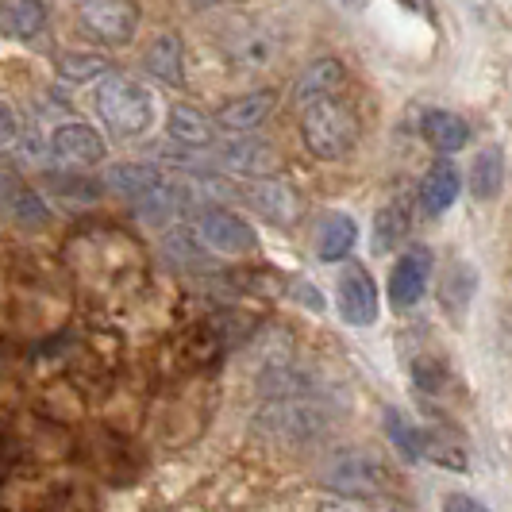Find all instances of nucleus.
I'll return each instance as SVG.
<instances>
[{
  "label": "nucleus",
  "instance_id": "obj_1",
  "mask_svg": "<svg viewBox=\"0 0 512 512\" xmlns=\"http://www.w3.org/2000/svg\"><path fill=\"white\" fill-rule=\"evenodd\" d=\"M301 135H305V147L312 151V158L339 162L359 147L362 120L355 104L332 93V97H320V101L301 108Z\"/></svg>",
  "mask_w": 512,
  "mask_h": 512
},
{
  "label": "nucleus",
  "instance_id": "obj_2",
  "mask_svg": "<svg viewBox=\"0 0 512 512\" xmlns=\"http://www.w3.org/2000/svg\"><path fill=\"white\" fill-rule=\"evenodd\" d=\"M97 116L116 139H139L154 120L151 89L131 74H104L97 89Z\"/></svg>",
  "mask_w": 512,
  "mask_h": 512
},
{
  "label": "nucleus",
  "instance_id": "obj_3",
  "mask_svg": "<svg viewBox=\"0 0 512 512\" xmlns=\"http://www.w3.org/2000/svg\"><path fill=\"white\" fill-rule=\"evenodd\" d=\"M77 20L89 39L104 47H128L139 31V4L135 0H81Z\"/></svg>",
  "mask_w": 512,
  "mask_h": 512
},
{
  "label": "nucleus",
  "instance_id": "obj_4",
  "mask_svg": "<svg viewBox=\"0 0 512 512\" xmlns=\"http://www.w3.org/2000/svg\"><path fill=\"white\" fill-rule=\"evenodd\" d=\"M224 54L231 70H262L278 54V31L262 20H239L224 35Z\"/></svg>",
  "mask_w": 512,
  "mask_h": 512
},
{
  "label": "nucleus",
  "instance_id": "obj_5",
  "mask_svg": "<svg viewBox=\"0 0 512 512\" xmlns=\"http://www.w3.org/2000/svg\"><path fill=\"white\" fill-rule=\"evenodd\" d=\"M335 308H339L343 324H351V328H370L378 320V285H374L366 266H347L339 274Z\"/></svg>",
  "mask_w": 512,
  "mask_h": 512
},
{
  "label": "nucleus",
  "instance_id": "obj_6",
  "mask_svg": "<svg viewBox=\"0 0 512 512\" xmlns=\"http://www.w3.org/2000/svg\"><path fill=\"white\" fill-rule=\"evenodd\" d=\"M197 235L201 243L220 251V255H251L258 251V235L247 220H239L228 208H205L197 220Z\"/></svg>",
  "mask_w": 512,
  "mask_h": 512
},
{
  "label": "nucleus",
  "instance_id": "obj_7",
  "mask_svg": "<svg viewBox=\"0 0 512 512\" xmlns=\"http://www.w3.org/2000/svg\"><path fill=\"white\" fill-rule=\"evenodd\" d=\"M432 278V255L424 247H412L405 255L393 262V274H389V305L393 308H412Z\"/></svg>",
  "mask_w": 512,
  "mask_h": 512
},
{
  "label": "nucleus",
  "instance_id": "obj_8",
  "mask_svg": "<svg viewBox=\"0 0 512 512\" xmlns=\"http://www.w3.org/2000/svg\"><path fill=\"white\" fill-rule=\"evenodd\" d=\"M278 108V93L274 89H255V93H243L228 101L216 112V128L228 131V135H251L255 128H262Z\"/></svg>",
  "mask_w": 512,
  "mask_h": 512
},
{
  "label": "nucleus",
  "instance_id": "obj_9",
  "mask_svg": "<svg viewBox=\"0 0 512 512\" xmlns=\"http://www.w3.org/2000/svg\"><path fill=\"white\" fill-rule=\"evenodd\" d=\"M328 482L343 497H378L385 489V466L370 455H343L328 470Z\"/></svg>",
  "mask_w": 512,
  "mask_h": 512
},
{
  "label": "nucleus",
  "instance_id": "obj_10",
  "mask_svg": "<svg viewBox=\"0 0 512 512\" xmlns=\"http://www.w3.org/2000/svg\"><path fill=\"white\" fill-rule=\"evenodd\" d=\"M51 154L62 166L85 170V166L104 162V139L89 124H62L51 135Z\"/></svg>",
  "mask_w": 512,
  "mask_h": 512
},
{
  "label": "nucleus",
  "instance_id": "obj_11",
  "mask_svg": "<svg viewBox=\"0 0 512 512\" xmlns=\"http://www.w3.org/2000/svg\"><path fill=\"white\" fill-rule=\"evenodd\" d=\"M247 201L255 212H262L270 224H278V228H293L297 220H301V197H297V189L293 185H285V181H274V178H262L255 181L251 189H247Z\"/></svg>",
  "mask_w": 512,
  "mask_h": 512
},
{
  "label": "nucleus",
  "instance_id": "obj_12",
  "mask_svg": "<svg viewBox=\"0 0 512 512\" xmlns=\"http://www.w3.org/2000/svg\"><path fill=\"white\" fill-rule=\"evenodd\" d=\"M0 216L16 220L20 228H43L51 220V212L39 201V193L27 189L20 178H12L8 170H0Z\"/></svg>",
  "mask_w": 512,
  "mask_h": 512
},
{
  "label": "nucleus",
  "instance_id": "obj_13",
  "mask_svg": "<svg viewBox=\"0 0 512 512\" xmlns=\"http://www.w3.org/2000/svg\"><path fill=\"white\" fill-rule=\"evenodd\" d=\"M343 81H347V70H343L339 58H312L301 70V77H297V85H293V101H297V108H305V104L320 101V97L339 93Z\"/></svg>",
  "mask_w": 512,
  "mask_h": 512
},
{
  "label": "nucleus",
  "instance_id": "obj_14",
  "mask_svg": "<svg viewBox=\"0 0 512 512\" xmlns=\"http://www.w3.org/2000/svg\"><path fill=\"white\" fill-rule=\"evenodd\" d=\"M143 70L162 85H185V43L178 31H162L143 54Z\"/></svg>",
  "mask_w": 512,
  "mask_h": 512
},
{
  "label": "nucleus",
  "instance_id": "obj_15",
  "mask_svg": "<svg viewBox=\"0 0 512 512\" xmlns=\"http://www.w3.org/2000/svg\"><path fill=\"white\" fill-rule=\"evenodd\" d=\"M462 193V178L459 170L443 158L436 162L428 174H424V185H420V208H424V216H443L447 208L459 201Z\"/></svg>",
  "mask_w": 512,
  "mask_h": 512
},
{
  "label": "nucleus",
  "instance_id": "obj_16",
  "mask_svg": "<svg viewBox=\"0 0 512 512\" xmlns=\"http://www.w3.org/2000/svg\"><path fill=\"white\" fill-rule=\"evenodd\" d=\"M220 162L235 174H247V178H270L278 170V151L258 143V139H235L220 151Z\"/></svg>",
  "mask_w": 512,
  "mask_h": 512
},
{
  "label": "nucleus",
  "instance_id": "obj_17",
  "mask_svg": "<svg viewBox=\"0 0 512 512\" xmlns=\"http://www.w3.org/2000/svg\"><path fill=\"white\" fill-rule=\"evenodd\" d=\"M355 239H359L355 220L347 212H332L316 228V258L320 262H343V258L355 251Z\"/></svg>",
  "mask_w": 512,
  "mask_h": 512
},
{
  "label": "nucleus",
  "instance_id": "obj_18",
  "mask_svg": "<svg viewBox=\"0 0 512 512\" xmlns=\"http://www.w3.org/2000/svg\"><path fill=\"white\" fill-rule=\"evenodd\" d=\"M420 135H424L439 154H455L470 143V124H466L462 116H455V112L436 108V112H424V120H420Z\"/></svg>",
  "mask_w": 512,
  "mask_h": 512
},
{
  "label": "nucleus",
  "instance_id": "obj_19",
  "mask_svg": "<svg viewBox=\"0 0 512 512\" xmlns=\"http://www.w3.org/2000/svg\"><path fill=\"white\" fill-rule=\"evenodd\" d=\"M47 24L43 0H0V31L8 39H31Z\"/></svg>",
  "mask_w": 512,
  "mask_h": 512
},
{
  "label": "nucleus",
  "instance_id": "obj_20",
  "mask_svg": "<svg viewBox=\"0 0 512 512\" xmlns=\"http://www.w3.org/2000/svg\"><path fill=\"white\" fill-rule=\"evenodd\" d=\"M409 235V208L401 205V201H393V205H385L378 216H374V255H389L401 239Z\"/></svg>",
  "mask_w": 512,
  "mask_h": 512
},
{
  "label": "nucleus",
  "instance_id": "obj_21",
  "mask_svg": "<svg viewBox=\"0 0 512 512\" xmlns=\"http://www.w3.org/2000/svg\"><path fill=\"white\" fill-rule=\"evenodd\" d=\"M501 185H505V154L497 151V147L482 151L474 158V170H470V193L478 201H489V197L501 193Z\"/></svg>",
  "mask_w": 512,
  "mask_h": 512
},
{
  "label": "nucleus",
  "instance_id": "obj_22",
  "mask_svg": "<svg viewBox=\"0 0 512 512\" xmlns=\"http://www.w3.org/2000/svg\"><path fill=\"white\" fill-rule=\"evenodd\" d=\"M170 139H178L185 147H205L208 139H212V124H208L205 112H197V108H189V104H174L170 108Z\"/></svg>",
  "mask_w": 512,
  "mask_h": 512
},
{
  "label": "nucleus",
  "instance_id": "obj_23",
  "mask_svg": "<svg viewBox=\"0 0 512 512\" xmlns=\"http://www.w3.org/2000/svg\"><path fill=\"white\" fill-rule=\"evenodd\" d=\"M58 74L66 81H93V77L108 74V58L101 54H85V51H70L58 58Z\"/></svg>",
  "mask_w": 512,
  "mask_h": 512
},
{
  "label": "nucleus",
  "instance_id": "obj_24",
  "mask_svg": "<svg viewBox=\"0 0 512 512\" xmlns=\"http://www.w3.org/2000/svg\"><path fill=\"white\" fill-rule=\"evenodd\" d=\"M35 512H101V501H97V493H93V489L66 486V489H58L51 501Z\"/></svg>",
  "mask_w": 512,
  "mask_h": 512
},
{
  "label": "nucleus",
  "instance_id": "obj_25",
  "mask_svg": "<svg viewBox=\"0 0 512 512\" xmlns=\"http://www.w3.org/2000/svg\"><path fill=\"white\" fill-rule=\"evenodd\" d=\"M166 251L174 258H181V262H201V258H205V243H201L197 231L181 228L166 235Z\"/></svg>",
  "mask_w": 512,
  "mask_h": 512
},
{
  "label": "nucleus",
  "instance_id": "obj_26",
  "mask_svg": "<svg viewBox=\"0 0 512 512\" xmlns=\"http://www.w3.org/2000/svg\"><path fill=\"white\" fill-rule=\"evenodd\" d=\"M16 135H20V120H16V112L8 104L0 101V147L16 143Z\"/></svg>",
  "mask_w": 512,
  "mask_h": 512
},
{
  "label": "nucleus",
  "instance_id": "obj_27",
  "mask_svg": "<svg viewBox=\"0 0 512 512\" xmlns=\"http://www.w3.org/2000/svg\"><path fill=\"white\" fill-rule=\"evenodd\" d=\"M443 512H489L482 501H474V497H466V493H455V497H447V505Z\"/></svg>",
  "mask_w": 512,
  "mask_h": 512
},
{
  "label": "nucleus",
  "instance_id": "obj_28",
  "mask_svg": "<svg viewBox=\"0 0 512 512\" xmlns=\"http://www.w3.org/2000/svg\"><path fill=\"white\" fill-rule=\"evenodd\" d=\"M362 505H332L328 512H401V509H378V505H370V497H359Z\"/></svg>",
  "mask_w": 512,
  "mask_h": 512
},
{
  "label": "nucleus",
  "instance_id": "obj_29",
  "mask_svg": "<svg viewBox=\"0 0 512 512\" xmlns=\"http://www.w3.org/2000/svg\"><path fill=\"white\" fill-rule=\"evenodd\" d=\"M412 12H420V16H432V0H405Z\"/></svg>",
  "mask_w": 512,
  "mask_h": 512
},
{
  "label": "nucleus",
  "instance_id": "obj_30",
  "mask_svg": "<svg viewBox=\"0 0 512 512\" xmlns=\"http://www.w3.org/2000/svg\"><path fill=\"white\" fill-rule=\"evenodd\" d=\"M339 4H347V8H351V12H362V8H370V4H374V0H339Z\"/></svg>",
  "mask_w": 512,
  "mask_h": 512
},
{
  "label": "nucleus",
  "instance_id": "obj_31",
  "mask_svg": "<svg viewBox=\"0 0 512 512\" xmlns=\"http://www.w3.org/2000/svg\"><path fill=\"white\" fill-rule=\"evenodd\" d=\"M197 8H212V4H224V0H193Z\"/></svg>",
  "mask_w": 512,
  "mask_h": 512
}]
</instances>
